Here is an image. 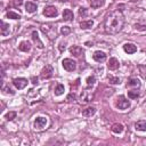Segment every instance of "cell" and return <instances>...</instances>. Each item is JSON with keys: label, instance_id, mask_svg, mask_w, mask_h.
I'll use <instances>...</instances> for the list:
<instances>
[{"label": "cell", "instance_id": "cell-34", "mask_svg": "<svg viewBox=\"0 0 146 146\" xmlns=\"http://www.w3.org/2000/svg\"><path fill=\"white\" fill-rule=\"evenodd\" d=\"M144 52H145V54H146V48H145V49H144Z\"/></svg>", "mask_w": 146, "mask_h": 146}, {"label": "cell", "instance_id": "cell-2", "mask_svg": "<svg viewBox=\"0 0 146 146\" xmlns=\"http://www.w3.org/2000/svg\"><path fill=\"white\" fill-rule=\"evenodd\" d=\"M115 105H116V107H117L119 110H125V108H128V107L130 106V103H129V100L125 99L124 96H119V97L116 98Z\"/></svg>", "mask_w": 146, "mask_h": 146}, {"label": "cell", "instance_id": "cell-12", "mask_svg": "<svg viewBox=\"0 0 146 146\" xmlns=\"http://www.w3.org/2000/svg\"><path fill=\"white\" fill-rule=\"evenodd\" d=\"M70 51H71V54H73L74 56H76V57H79L83 51H82V48L81 47H79V46H73V47H71L70 48Z\"/></svg>", "mask_w": 146, "mask_h": 146}, {"label": "cell", "instance_id": "cell-28", "mask_svg": "<svg viewBox=\"0 0 146 146\" xmlns=\"http://www.w3.org/2000/svg\"><path fill=\"white\" fill-rule=\"evenodd\" d=\"M60 32H62V34H63V35H67V34H70L71 29H70L68 26H63V27L60 29Z\"/></svg>", "mask_w": 146, "mask_h": 146}, {"label": "cell", "instance_id": "cell-29", "mask_svg": "<svg viewBox=\"0 0 146 146\" xmlns=\"http://www.w3.org/2000/svg\"><path fill=\"white\" fill-rule=\"evenodd\" d=\"M2 91H3L5 94H10V95H14V94H15V91H14L10 87H2Z\"/></svg>", "mask_w": 146, "mask_h": 146}, {"label": "cell", "instance_id": "cell-24", "mask_svg": "<svg viewBox=\"0 0 146 146\" xmlns=\"http://www.w3.org/2000/svg\"><path fill=\"white\" fill-rule=\"evenodd\" d=\"M128 96H129V98H131V99H137V98L139 97V92H138L137 90H130V91L128 92Z\"/></svg>", "mask_w": 146, "mask_h": 146}, {"label": "cell", "instance_id": "cell-19", "mask_svg": "<svg viewBox=\"0 0 146 146\" xmlns=\"http://www.w3.org/2000/svg\"><path fill=\"white\" fill-rule=\"evenodd\" d=\"M25 8H26L27 13H34L36 10V5L32 3V2H26L25 3Z\"/></svg>", "mask_w": 146, "mask_h": 146}, {"label": "cell", "instance_id": "cell-26", "mask_svg": "<svg viewBox=\"0 0 146 146\" xmlns=\"http://www.w3.org/2000/svg\"><path fill=\"white\" fill-rule=\"evenodd\" d=\"M63 92H64V86H63V84H57V87H56V89H55V95L59 96V95H62Z\"/></svg>", "mask_w": 146, "mask_h": 146}, {"label": "cell", "instance_id": "cell-22", "mask_svg": "<svg viewBox=\"0 0 146 146\" xmlns=\"http://www.w3.org/2000/svg\"><path fill=\"white\" fill-rule=\"evenodd\" d=\"M92 25H94L92 21H83V22L80 23V27L81 29H90Z\"/></svg>", "mask_w": 146, "mask_h": 146}, {"label": "cell", "instance_id": "cell-27", "mask_svg": "<svg viewBox=\"0 0 146 146\" xmlns=\"http://www.w3.org/2000/svg\"><path fill=\"white\" fill-rule=\"evenodd\" d=\"M108 80L112 84H117L120 83V79L119 78H115V76H112V75H108Z\"/></svg>", "mask_w": 146, "mask_h": 146}, {"label": "cell", "instance_id": "cell-13", "mask_svg": "<svg viewBox=\"0 0 146 146\" xmlns=\"http://www.w3.org/2000/svg\"><path fill=\"white\" fill-rule=\"evenodd\" d=\"M135 128H136V130H138V131H146V121L140 120V121L136 122Z\"/></svg>", "mask_w": 146, "mask_h": 146}, {"label": "cell", "instance_id": "cell-8", "mask_svg": "<svg viewBox=\"0 0 146 146\" xmlns=\"http://www.w3.org/2000/svg\"><path fill=\"white\" fill-rule=\"evenodd\" d=\"M92 57H94V59H95L96 62L102 63V62H104V60L106 59V54L103 52V51H99V50H98V51H95V52H94Z\"/></svg>", "mask_w": 146, "mask_h": 146}, {"label": "cell", "instance_id": "cell-7", "mask_svg": "<svg viewBox=\"0 0 146 146\" xmlns=\"http://www.w3.org/2000/svg\"><path fill=\"white\" fill-rule=\"evenodd\" d=\"M13 84L17 88V89H23L26 87L27 84V80L24 79V78H16L13 80Z\"/></svg>", "mask_w": 146, "mask_h": 146}, {"label": "cell", "instance_id": "cell-17", "mask_svg": "<svg viewBox=\"0 0 146 146\" xmlns=\"http://www.w3.org/2000/svg\"><path fill=\"white\" fill-rule=\"evenodd\" d=\"M9 34V24H6L5 22H1V35L6 36Z\"/></svg>", "mask_w": 146, "mask_h": 146}, {"label": "cell", "instance_id": "cell-30", "mask_svg": "<svg viewBox=\"0 0 146 146\" xmlns=\"http://www.w3.org/2000/svg\"><path fill=\"white\" fill-rule=\"evenodd\" d=\"M15 116H16V113H15V112H9V113L6 114V119H7L8 121H9V120H13Z\"/></svg>", "mask_w": 146, "mask_h": 146}, {"label": "cell", "instance_id": "cell-10", "mask_svg": "<svg viewBox=\"0 0 146 146\" xmlns=\"http://www.w3.org/2000/svg\"><path fill=\"white\" fill-rule=\"evenodd\" d=\"M123 49H124V51L128 52V54H135V52L137 51V47H136L133 43H125V44L123 46Z\"/></svg>", "mask_w": 146, "mask_h": 146}, {"label": "cell", "instance_id": "cell-23", "mask_svg": "<svg viewBox=\"0 0 146 146\" xmlns=\"http://www.w3.org/2000/svg\"><path fill=\"white\" fill-rule=\"evenodd\" d=\"M7 17L8 18H11V19H19L21 18V15L19 14H16L14 11H8L7 13Z\"/></svg>", "mask_w": 146, "mask_h": 146}, {"label": "cell", "instance_id": "cell-18", "mask_svg": "<svg viewBox=\"0 0 146 146\" xmlns=\"http://www.w3.org/2000/svg\"><path fill=\"white\" fill-rule=\"evenodd\" d=\"M112 131L114 133H121L123 131V125L121 123H115L112 125Z\"/></svg>", "mask_w": 146, "mask_h": 146}, {"label": "cell", "instance_id": "cell-31", "mask_svg": "<svg viewBox=\"0 0 146 146\" xmlns=\"http://www.w3.org/2000/svg\"><path fill=\"white\" fill-rule=\"evenodd\" d=\"M79 15L86 17V16H87V9H86V8H80V9H79Z\"/></svg>", "mask_w": 146, "mask_h": 146}, {"label": "cell", "instance_id": "cell-1", "mask_svg": "<svg viewBox=\"0 0 146 146\" xmlns=\"http://www.w3.org/2000/svg\"><path fill=\"white\" fill-rule=\"evenodd\" d=\"M123 24H124V17H123V15L119 10H116V11L111 13L105 18L104 27H105V31L107 33L116 34V33H119L122 30Z\"/></svg>", "mask_w": 146, "mask_h": 146}, {"label": "cell", "instance_id": "cell-6", "mask_svg": "<svg viewBox=\"0 0 146 146\" xmlns=\"http://www.w3.org/2000/svg\"><path fill=\"white\" fill-rule=\"evenodd\" d=\"M52 73H54V70L51 65H46L41 71V79H49L52 76Z\"/></svg>", "mask_w": 146, "mask_h": 146}, {"label": "cell", "instance_id": "cell-4", "mask_svg": "<svg viewBox=\"0 0 146 146\" xmlns=\"http://www.w3.org/2000/svg\"><path fill=\"white\" fill-rule=\"evenodd\" d=\"M47 125V119L43 116H39L34 121V129L35 130H42Z\"/></svg>", "mask_w": 146, "mask_h": 146}, {"label": "cell", "instance_id": "cell-16", "mask_svg": "<svg viewBox=\"0 0 146 146\" xmlns=\"http://www.w3.org/2000/svg\"><path fill=\"white\" fill-rule=\"evenodd\" d=\"M95 112H96V108H95V107H87L86 110H83V111H82V115H83V116L89 117V116L94 115V114H95Z\"/></svg>", "mask_w": 146, "mask_h": 146}, {"label": "cell", "instance_id": "cell-5", "mask_svg": "<svg viewBox=\"0 0 146 146\" xmlns=\"http://www.w3.org/2000/svg\"><path fill=\"white\" fill-rule=\"evenodd\" d=\"M43 15L47 16V17H55V16H57L58 15L57 8L55 6H47L43 9Z\"/></svg>", "mask_w": 146, "mask_h": 146}, {"label": "cell", "instance_id": "cell-15", "mask_svg": "<svg viewBox=\"0 0 146 146\" xmlns=\"http://www.w3.org/2000/svg\"><path fill=\"white\" fill-rule=\"evenodd\" d=\"M32 39L34 40V42H35V43L38 42V47H39L40 49H42V48H43V43L40 41V39H39V34H38V32H36V31H33V32H32Z\"/></svg>", "mask_w": 146, "mask_h": 146}, {"label": "cell", "instance_id": "cell-32", "mask_svg": "<svg viewBox=\"0 0 146 146\" xmlns=\"http://www.w3.org/2000/svg\"><path fill=\"white\" fill-rule=\"evenodd\" d=\"M136 29H138V30H146V26H145V25L140 26V25H137V24H136Z\"/></svg>", "mask_w": 146, "mask_h": 146}, {"label": "cell", "instance_id": "cell-21", "mask_svg": "<svg viewBox=\"0 0 146 146\" xmlns=\"http://www.w3.org/2000/svg\"><path fill=\"white\" fill-rule=\"evenodd\" d=\"M105 0H90V6L92 8H99L104 5Z\"/></svg>", "mask_w": 146, "mask_h": 146}, {"label": "cell", "instance_id": "cell-11", "mask_svg": "<svg viewBox=\"0 0 146 146\" xmlns=\"http://www.w3.org/2000/svg\"><path fill=\"white\" fill-rule=\"evenodd\" d=\"M63 18L66 22L72 21L73 19V13H72V10L71 9H64V11H63Z\"/></svg>", "mask_w": 146, "mask_h": 146}, {"label": "cell", "instance_id": "cell-33", "mask_svg": "<svg viewBox=\"0 0 146 146\" xmlns=\"http://www.w3.org/2000/svg\"><path fill=\"white\" fill-rule=\"evenodd\" d=\"M32 83L33 84H36L38 83V79L36 78H32Z\"/></svg>", "mask_w": 146, "mask_h": 146}, {"label": "cell", "instance_id": "cell-35", "mask_svg": "<svg viewBox=\"0 0 146 146\" xmlns=\"http://www.w3.org/2000/svg\"><path fill=\"white\" fill-rule=\"evenodd\" d=\"M144 104H145V105H146V100H145V103H144Z\"/></svg>", "mask_w": 146, "mask_h": 146}, {"label": "cell", "instance_id": "cell-14", "mask_svg": "<svg viewBox=\"0 0 146 146\" xmlns=\"http://www.w3.org/2000/svg\"><path fill=\"white\" fill-rule=\"evenodd\" d=\"M18 49L19 50H22V51H29L30 49H31V43L30 42H27V41H23V42H21L19 43V46H18Z\"/></svg>", "mask_w": 146, "mask_h": 146}, {"label": "cell", "instance_id": "cell-20", "mask_svg": "<svg viewBox=\"0 0 146 146\" xmlns=\"http://www.w3.org/2000/svg\"><path fill=\"white\" fill-rule=\"evenodd\" d=\"M128 86L129 87H140V81L137 78H131L128 81Z\"/></svg>", "mask_w": 146, "mask_h": 146}, {"label": "cell", "instance_id": "cell-25", "mask_svg": "<svg viewBox=\"0 0 146 146\" xmlns=\"http://www.w3.org/2000/svg\"><path fill=\"white\" fill-rule=\"evenodd\" d=\"M95 82H96V78L94 75H90V76L87 78V86L88 87H92Z\"/></svg>", "mask_w": 146, "mask_h": 146}, {"label": "cell", "instance_id": "cell-9", "mask_svg": "<svg viewBox=\"0 0 146 146\" xmlns=\"http://www.w3.org/2000/svg\"><path fill=\"white\" fill-rule=\"evenodd\" d=\"M119 66H120V63H119V60H117L116 58L112 57V58L108 60L107 67H108L110 70H112V71H115V70H117V68H119Z\"/></svg>", "mask_w": 146, "mask_h": 146}, {"label": "cell", "instance_id": "cell-3", "mask_svg": "<svg viewBox=\"0 0 146 146\" xmlns=\"http://www.w3.org/2000/svg\"><path fill=\"white\" fill-rule=\"evenodd\" d=\"M62 64H63V67H64L66 71H68V72H72V71H74V70L76 68V63H75L73 59H70V58L63 59Z\"/></svg>", "mask_w": 146, "mask_h": 146}]
</instances>
